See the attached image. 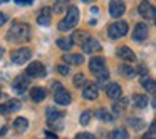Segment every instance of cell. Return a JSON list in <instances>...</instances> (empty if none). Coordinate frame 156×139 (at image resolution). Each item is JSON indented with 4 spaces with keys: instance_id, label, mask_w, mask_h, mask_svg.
I'll return each mask as SVG.
<instances>
[{
    "instance_id": "cell-1",
    "label": "cell",
    "mask_w": 156,
    "mask_h": 139,
    "mask_svg": "<svg viewBox=\"0 0 156 139\" xmlns=\"http://www.w3.org/2000/svg\"><path fill=\"white\" fill-rule=\"evenodd\" d=\"M30 39V29L27 24H22V22H15L7 32V40L14 42V44H20Z\"/></svg>"
},
{
    "instance_id": "cell-2",
    "label": "cell",
    "mask_w": 156,
    "mask_h": 139,
    "mask_svg": "<svg viewBox=\"0 0 156 139\" xmlns=\"http://www.w3.org/2000/svg\"><path fill=\"white\" fill-rule=\"evenodd\" d=\"M79 22V9L77 7H69L67 9V14H66L64 20H61L59 24V30H71L72 27H76Z\"/></svg>"
},
{
    "instance_id": "cell-3",
    "label": "cell",
    "mask_w": 156,
    "mask_h": 139,
    "mask_svg": "<svg viewBox=\"0 0 156 139\" xmlns=\"http://www.w3.org/2000/svg\"><path fill=\"white\" fill-rule=\"evenodd\" d=\"M108 34L111 39H119V37H124L128 34V24L124 20H119V22H114L108 27Z\"/></svg>"
},
{
    "instance_id": "cell-4",
    "label": "cell",
    "mask_w": 156,
    "mask_h": 139,
    "mask_svg": "<svg viewBox=\"0 0 156 139\" xmlns=\"http://www.w3.org/2000/svg\"><path fill=\"white\" fill-rule=\"evenodd\" d=\"M30 57H32V50H30V49H27V47L17 49V50H14V52H12V55H10L12 62L17 64V65L25 64L27 61H30Z\"/></svg>"
},
{
    "instance_id": "cell-5",
    "label": "cell",
    "mask_w": 156,
    "mask_h": 139,
    "mask_svg": "<svg viewBox=\"0 0 156 139\" xmlns=\"http://www.w3.org/2000/svg\"><path fill=\"white\" fill-rule=\"evenodd\" d=\"M25 75L27 77H45L47 71H45L44 64H41V62H30L27 71H25Z\"/></svg>"
},
{
    "instance_id": "cell-6",
    "label": "cell",
    "mask_w": 156,
    "mask_h": 139,
    "mask_svg": "<svg viewBox=\"0 0 156 139\" xmlns=\"http://www.w3.org/2000/svg\"><path fill=\"white\" fill-rule=\"evenodd\" d=\"M124 12H126V5L122 0H111L109 2V14H111V17L119 19Z\"/></svg>"
},
{
    "instance_id": "cell-7",
    "label": "cell",
    "mask_w": 156,
    "mask_h": 139,
    "mask_svg": "<svg viewBox=\"0 0 156 139\" xmlns=\"http://www.w3.org/2000/svg\"><path fill=\"white\" fill-rule=\"evenodd\" d=\"M139 14L143 15V19H146V20H154V7H153L151 4H149L148 0H143L141 4H139L138 7Z\"/></svg>"
},
{
    "instance_id": "cell-8",
    "label": "cell",
    "mask_w": 156,
    "mask_h": 139,
    "mask_svg": "<svg viewBox=\"0 0 156 139\" xmlns=\"http://www.w3.org/2000/svg\"><path fill=\"white\" fill-rule=\"evenodd\" d=\"M82 50L86 52V54H94V52L101 50V44H99V40H96V39L92 37H87L84 42L81 44Z\"/></svg>"
},
{
    "instance_id": "cell-9",
    "label": "cell",
    "mask_w": 156,
    "mask_h": 139,
    "mask_svg": "<svg viewBox=\"0 0 156 139\" xmlns=\"http://www.w3.org/2000/svg\"><path fill=\"white\" fill-rule=\"evenodd\" d=\"M29 87V77L27 75H19L17 79H14V84H12V91L17 92V94H22L25 92Z\"/></svg>"
},
{
    "instance_id": "cell-10",
    "label": "cell",
    "mask_w": 156,
    "mask_h": 139,
    "mask_svg": "<svg viewBox=\"0 0 156 139\" xmlns=\"http://www.w3.org/2000/svg\"><path fill=\"white\" fill-rule=\"evenodd\" d=\"M99 91H98V85L96 84H84L82 85V97L87 99V101H94L98 99Z\"/></svg>"
},
{
    "instance_id": "cell-11",
    "label": "cell",
    "mask_w": 156,
    "mask_h": 139,
    "mask_svg": "<svg viewBox=\"0 0 156 139\" xmlns=\"http://www.w3.org/2000/svg\"><path fill=\"white\" fill-rule=\"evenodd\" d=\"M54 101L57 102L59 106H67V104H71L72 96L69 94L64 87H62V89H59L57 92H54Z\"/></svg>"
},
{
    "instance_id": "cell-12",
    "label": "cell",
    "mask_w": 156,
    "mask_h": 139,
    "mask_svg": "<svg viewBox=\"0 0 156 139\" xmlns=\"http://www.w3.org/2000/svg\"><path fill=\"white\" fill-rule=\"evenodd\" d=\"M19 109H20V102L12 99V101L0 104V114H12V112H17Z\"/></svg>"
},
{
    "instance_id": "cell-13",
    "label": "cell",
    "mask_w": 156,
    "mask_h": 139,
    "mask_svg": "<svg viewBox=\"0 0 156 139\" xmlns=\"http://www.w3.org/2000/svg\"><path fill=\"white\" fill-rule=\"evenodd\" d=\"M51 17H52V9L44 7L41 10V14H39V17H37V24L42 25V27H49V25H51Z\"/></svg>"
},
{
    "instance_id": "cell-14",
    "label": "cell",
    "mask_w": 156,
    "mask_h": 139,
    "mask_svg": "<svg viewBox=\"0 0 156 139\" xmlns=\"http://www.w3.org/2000/svg\"><path fill=\"white\" fill-rule=\"evenodd\" d=\"M89 69L94 74H99V72L106 71V61L102 57H92L91 62H89Z\"/></svg>"
},
{
    "instance_id": "cell-15",
    "label": "cell",
    "mask_w": 156,
    "mask_h": 139,
    "mask_svg": "<svg viewBox=\"0 0 156 139\" xmlns=\"http://www.w3.org/2000/svg\"><path fill=\"white\" fill-rule=\"evenodd\" d=\"M148 34H149V30H148V25L146 24H138L134 27V32H133V39L134 40H144L146 37H148Z\"/></svg>"
},
{
    "instance_id": "cell-16",
    "label": "cell",
    "mask_w": 156,
    "mask_h": 139,
    "mask_svg": "<svg viewBox=\"0 0 156 139\" xmlns=\"http://www.w3.org/2000/svg\"><path fill=\"white\" fill-rule=\"evenodd\" d=\"M121 85L116 84V82H111V84H106V94H108V97L111 99H119L121 97Z\"/></svg>"
},
{
    "instance_id": "cell-17",
    "label": "cell",
    "mask_w": 156,
    "mask_h": 139,
    "mask_svg": "<svg viewBox=\"0 0 156 139\" xmlns=\"http://www.w3.org/2000/svg\"><path fill=\"white\" fill-rule=\"evenodd\" d=\"M118 55L121 57V61H126V62H134L136 61L134 52H133L129 47H119L118 49Z\"/></svg>"
},
{
    "instance_id": "cell-18",
    "label": "cell",
    "mask_w": 156,
    "mask_h": 139,
    "mask_svg": "<svg viewBox=\"0 0 156 139\" xmlns=\"http://www.w3.org/2000/svg\"><path fill=\"white\" fill-rule=\"evenodd\" d=\"M45 96H47V91H45L44 87H32L30 89V99L34 102H41V101H44L45 99Z\"/></svg>"
},
{
    "instance_id": "cell-19",
    "label": "cell",
    "mask_w": 156,
    "mask_h": 139,
    "mask_svg": "<svg viewBox=\"0 0 156 139\" xmlns=\"http://www.w3.org/2000/svg\"><path fill=\"white\" fill-rule=\"evenodd\" d=\"M133 102H134L136 107L144 109L146 106H148L149 99H148V96H144V94H134V96H133Z\"/></svg>"
},
{
    "instance_id": "cell-20",
    "label": "cell",
    "mask_w": 156,
    "mask_h": 139,
    "mask_svg": "<svg viewBox=\"0 0 156 139\" xmlns=\"http://www.w3.org/2000/svg\"><path fill=\"white\" fill-rule=\"evenodd\" d=\"M62 61H66L67 64H74V65H79L84 62V57H82L81 54H67L62 57Z\"/></svg>"
},
{
    "instance_id": "cell-21",
    "label": "cell",
    "mask_w": 156,
    "mask_h": 139,
    "mask_svg": "<svg viewBox=\"0 0 156 139\" xmlns=\"http://www.w3.org/2000/svg\"><path fill=\"white\" fill-rule=\"evenodd\" d=\"M141 84H143V87H144L148 92H154V81H153L148 74H144L141 77Z\"/></svg>"
},
{
    "instance_id": "cell-22",
    "label": "cell",
    "mask_w": 156,
    "mask_h": 139,
    "mask_svg": "<svg viewBox=\"0 0 156 139\" xmlns=\"http://www.w3.org/2000/svg\"><path fill=\"white\" fill-rule=\"evenodd\" d=\"M128 126L129 127H133L134 131H141L143 127H144V121L143 119H138V117H129L128 119Z\"/></svg>"
},
{
    "instance_id": "cell-23",
    "label": "cell",
    "mask_w": 156,
    "mask_h": 139,
    "mask_svg": "<svg viewBox=\"0 0 156 139\" xmlns=\"http://www.w3.org/2000/svg\"><path fill=\"white\" fill-rule=\"evenodd\" d=\"M62 116H64V112L57 111V109H54V107H49L47 109V119H49V122L57 121V119H62Z\"/></svg>"
},
{
    "instance_id": "cell-24",
    "label": "cell",
    "mask_w": 156,
    "mask_h": 139,
    "mask_svg": "<svg viewBox=\"0 0 156 139\" xmlns=\"http://www.w3.org/2000/svg\"><path fill=\"white\" fill-rule=\"evenodd\" d=\"M14 127L17 129L19 132H22V131H25V129L29 127V121L25 117H17L15 122H14Z\"/></svg>"
},
{
    "instance_id": "cell-25",
    "label": "cell",
    "mask_w": 156,
    "mask_h": 139,
    "mask_svg": "<svg viewBox=\"0 0 156 139\" xmlns=\"http://www.w3.org/2000/svg\"><path fill=\"white\" fill-rule=\"evenodd\" d=\"M109 139H128V131L126 129H116L109 134Z\"/></svg>"
},
{
    "instance_id": "cell-26",
    "label": "cell",
    "mask_w": 156,
    "mask_h": 139,
    "mask_svg": "<svg viewBox=\"0 0 156 139\" xmlns=\"http://www.w3.org/2000/svg\"><path fill=\"white\" fill-rule=\"evenodd\" d=\"M96 117L98 119H101V121H112L114 119V116H111V112H108V111H104V109H99L98 112H96Z\"/></svg>"
},
{
    "instance_id": "cell-27",
    "label": "cell",
    "mask_w": 156,
    "mask_h": 139,
    "mask_svg": "<svg viewBox=\"0 0 156 139\" xmlns=\"http://www.w3.org/2000/svg\"><path fill=\"white\" fill-rule=\"evenodd\" d=\"M119 74L126 75V77H133V75H136V71L133 67H129V65H119Z\"/></svg>"
},
{
    "instance_id": "cell-28",
    "label": "cell",
    "mask_w": 156,
    "mask_h": 139,
    "mask_svg": "<svg viewBox=\"0 0 156 139\" xmlns=\"http://www.w3.org/2000/svg\"><path fill=\"white\" fill-rule=\"evenodd\" d=\"M96 77H98V84L96 85H104V84H108V81H109V72L102 71V72H99V74H96Z\"/></svg>"
},
{
    "instance_id": "cell-29",
    "label": "cell",
    "mask_w": 156,
    "mask_h": 139,
    "mask_svg": "<svg viewBox=\"0 0 156 139\" xmlns=\"http://www.w3.org/2000/svg\"><path fill=\"white\" fill-rule=\"evenodd\" d=\"M72 44H74V42H72L71 39H59L57 40L59 49H62V50H69V49L72 47Z\"/></svg>"
},
{
    "instance_id": "cell-30",
    "label": "cell",
    "mask_w": 156,
    "mask_h": 139,
    "mask_svg": "<svg viewBox=\"0 0 156 139\" xmlns=\"http://www.w3.org/2000/svg\"><path fill=\"white\" fill-rule=\"evenodd\" d=\"M86 39H87V34H86V32H74V35L71 37V40L76 42V44H82Z\"/></svg>"
},
{
    "instance_id": "cell-31",
    "label": "cell",
    "mask_w": 156,
    "mask_h": 139,
    "mask_svg": "<svg viewBox=\"0 0 156 139\" xmlns=\"http://www.w3.org/2000/svg\"><path fill=\"white\" fill-rule=\"evenodd\" d=\"M71 2V0H55V4H54V12H62L66 7H67V4Z\"/></svg>"
},
{
    "instance_id": "cell-32",
    "label": "cell",
    "mask_w": 156,
    "mask_h": 139,
    "mask_svg": "<svg viewBox=\"0 0 156 139\" xmlns=\"http://www.w3.org/2000/svg\"><path fill=\"white\" fill-rule=\"evenodd\" d=\"M91 117H92V112H91V111H84V112L81 114V117H79V121H81L82 126H87L89 121H91Z\"/></svg>"
},
{
    "instance_id": "cell-33",
    "label": "cell",
    "mask_w": 156,
    "mask_h": 139,
    "mask_svg": "<svg viewBox=\"0 0 156 139\" xmlns=\"http://www.w3.org/2000/svg\"><path fill=\"white\" fill-rule=\"evenodd\" d=\"M86 84V75L84 74H76L74 75V85L76 87H82Z\"/></svg>"
},
{
    "instance_id": "cell-34",
    "label": "cell",
    "mask_w": 156,
    "mask_h": 139,
    "mask_svg": "<svg viewBox=\"0 0 156 139\" xmlns=\"http://www.w3.org/2000/svg\"><path fill=\"white\" fill-rule=\"evenodd\" d=\"M126 106H128V99H126V97H122V99H121V102H119V104H116V106H114V111L118 112L119 109H124Z\"/></svg>"
},
{
    "instance_id": "cell-35",
    "label": "cell",
    "mask_w": 156,
    "mask_h": 139,
    "mask_svg": "<svg viewBox=\"0 0 156 139\" xmlns=\"http://www.w3.org/2000/svg\"><path fill=\"white\" fill-rule=\"evenodd\" d=\"M59 89H62V84H61V82H57V81L51 82V91H52V94H54V92H57Z\"/></svg>"
},
{
    "instance_id": "cell-36",
    "label": "cell",
    "mask_w": 156,
    "mask_h": 139,
    "mask_svg": "<svg viewBox=\"0 0 156 139\" xmlns=\"http://www.w3.org/2000/svg\"><path fill=\"white\" fill-rule=\"evenodd\" d=\"M57 72L61 75H67L69 74V65H59L57 67Z\"/></svg>"
},
{
    "instance_id": "cell-37",
    "label": "cell",
    "mask_w": 156,
    "mask_h": 139,
    "mask_svg": "<svg viewBox=\"0 0 156 139\" xmlns=\"http://www.w3.org/2000/svg\"><path fill=\"white\" fill-rule=\"evenodd\" d=\"M76 139H96V137H94V134H91V132H81Z\"/></svg>"
},
{
    "instance_id": "cell-38",
    "label": "cell",
    "mask_w": 156,
    "mask_h": 139,
    "mask_svg": "<svg viewBox=\"0 0 156 139\" xmlns=\"http://www.w3.org/2000/svg\"><path fill=\"white\" fill-rule=\"evenodd\" d=\"M15 2H17L19 5H30L34 0H15Z\"/></svg>"
},
{
    "instance_id": "cell-39",
    "label": "cell",
    "mask_w": 156,
    "mask_h": 139,
    "mask_svg": "<svg viewBox=\"0 0 156 139\" xmlns=\"http://www.w3.org/2000/svg\"><path fill=\"white\" fill-rule=\"evenodd\" d=\"M5 22H7V15H5V14H0V27H2Z\"/></svg>"
},
{
    "instance_id": "cell-40",
    "label": "cell",
    "mask_w": 156,
    "mask_h": 139,
    "mask_svg": "<svg viewBox=\"0 0 156 139\" xmlns=\"http://www.w3.org/2000/svg\"><path fill=\"white\" fill-rule=\"evenodd\" d=\"M143 139H154V134H153V132H149V134H146Z\"/></svg>"
},
{
    "instance_id": "cell-41",
    "label": "cell",
    "mask_w": 156,
    "mask_h": 139,
    "mask_svg": "<svg viewBox=\"0 0 156 139\" xmlns=\"http://www.w3.org/2000/svg\"><path fill=\"white\" fill-rule=\"evenodd\" d=\"M84 4H92V2H96V0H82Z\"/></svg>"
},
{
    "instance_id": "cell-42",
    "label": "cell",
    "mask_w": 156,
    "mask_h": 139,
    "mask_svg": "<svg viewBox=\"0 0 156 139\" xmlns=\"http://www.w3.org/2000/svg\"><path fill=\"white\" fill-rule=\"evenodd\" d=\"M2 55H4V49H0V57H2Z\"/></svg>"
},
{
    "instance_id": "cell-43",
    "label": "cell",
    "mask_w": 156,
    "mask_h": 139,
    "mask_svg": "<svg viewBox=\"0 0 156 139\" xmlns=\"http://www.w3.org/2000/svg\"><path fill=\"white\" fill-rule=\"evenodd\" d=\"M5 2H9V0H0V4H5Z\"/></svg>"
},
{
    "instance_id": "cell-44",
    "label": "cell",
    "mask_w": 156,
    "mask_h": 139,
    "mask_svg": "<svg viewBox=\"0 0 156 139\" xmlns=\"http://www.w3.org/2000/svg\"><path fill=\"white\" fill-rule=\"evenodd\" d=\"M0 97H2V91H0Z\"/></svg>"
}]
</instances>
